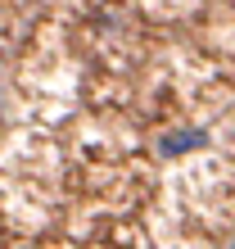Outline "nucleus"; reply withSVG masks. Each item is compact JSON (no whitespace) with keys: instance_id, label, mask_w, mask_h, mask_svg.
I'll return each mask as SVG.
<instances>
[{"instance_id":"f257e3e1","label":"nucleus","mask_w":235,"mask_h":249,"mask_svg":"<svg viewBox=\"0 0 235 249\" xmlns=\"http://www.w3.org/2000/svg\"><path fill=\"white\" fill-rule=\"evenodd\" d=\"M199 145H208V131H172V136L158 141V154H163V159H176L181 150H199Z\"/></svg>"},{"instance_id":"f03ea898","label":"nucleus","mask_w":235,"mask_h":249,"mask_svg":"<svg viewBox=\"0 0 235 249\" xmlns=\"http://www.w3.org/2000/svg\"><path fill=\"white\" fill-rule=\"evenodd\" d=\"M226 249H235V236H231V240H226Z\"/></svg>"}]
</instances>
